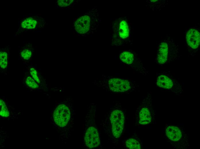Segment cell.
<instances>
[{
    "instance_id": "obj_1",
    "label": "cell",
    "mask_w": 200,
    "mask_h": 149,
    "mask_svg": "<svg viewBox=\"0 0 200 149\" xmlns=\"http://www.w3.org/2000/svg\"><path fill=\"white\" fill-rule=\"evenodd\" d=\"M164 38L157 45L154 59L155 62L161 66L179 60L180 57L178 44L168 35Z\"/></svg>"
},
{
    "instance_id": "obj_2",
    "label": "cell",
    "mask_w": 200,
    "mask_h": 149,
    "mask_svg": "<svg viewBox=\"0 0 200 149\" xmlns=\"http://www.w3.org/2000/svg\"><path fill=\"white\" fill-rule=\"evenodd\" d=\"M163 136L167 142L175 149L190 148L188 134L183 126L167 124L163 130Z\"/></svg>"
},
{
    "instance_id": "obj_3",
    "label": "cell",
    "mask_w": 200,
    "mask_h": 149,
    "mask_svg": "<svg viewBox=\"0 0 200 149\" xmlns=\"http://www.w3.org/2000/svg\"><path fill=\"white\" fill-rule=\"evenodd\" d=\"M113 44L120 46L129 42L131 27L128 21L123 17L115 19L112 26Z\"/></svg>"
},
{
    "instance_id": "obj_4",
    "label": "cell",
    "mask_w": 200,
    "mask_h": 149,
    "mask_svg": "<svg viewBox=\"0 0 200 149\" xmlns=\"http://www.w3.org/2000/svg\"><path fill=\"white\" fill-rule=\"evenodd\" d=\"M155 84L159 88L166 91H171L179 95L183 91L181 83L168 71L157 72Z\"/></svg>"
},
{
    "instance_id": "obj_5",
    "label": "cell",
    "mask_w": 200,
    "mask_h": 149,
    "mask_svg": "<svg viewBox=\"0 0 200 149\" xmlns=\"http://www.w3.org/2000/svg\"><path fill=\"white\" fill-rule=\"evenodd\" d=\"M103 79L104 85L114 93H129L134 90L137 86L136 81L131 79L110 76L105 77Z\"/></svg>"
},
{
    "instance_id": "obj_6",
    "label": "cell",
    "mask_w": 200,
    "mask_h": 149,
    "mask_svg": "<svg viewBox=\"0 0 200 149\" xmlns=\"http://www.w3.org/2000/svg\"><path fill=\"white\" fill-rule=\"evenodd\" d=\"M152 103L151 95L148 93L136 110V120L139 125H148L155 120L156 113L153 109Z\"/></svg>"
},
{
    "instance_id": "obj_7",
    "label": "cell",
    "mask_w": 200,
    "mask_h": 149,
    "mask_svg": "<svg viewBox=\"0 0 200 149\" xmlns=\"http://www.w3.org/2000/svg\"><path fill=\"white\" fill-rule=\"evenodd\" d=\"M120 60L127 66L142 75L146 76L149 71L144 67L138 55L130 49L124 50L119 54Z\"/></svg>"
},
{
    "instance_id": "obj_8",
    "label": "cell",
    "mask_w": 200,
    "mask_h": 149,
    "mask_svg": "<svg viewBox=\"0 0 200 149\" xmlns=\"http://www.w3.org/2000/svg\"><path fill=\"white\" fill-rule=\"evenodd\" d=\"M112 132L116 138L120 136L123 132L124 123V114L122 110L115 109L111 113L110 117Z\"/></svg>"
},
{
    "instance_id": "obj_9",
    "label": "cell",
    "mask_w": 200,
    "mask_h": 149,
    "mask_svg": "<svg viewBox=\"0 0 200 149\" xmlns=\"http://www.w3.org/2000/svg\"><path fill=\"white\" fill-rule=\"evenodd\" d=\"M200 29L196 26L189 28L186 34V42L190 52L195 53L198 50L200 42Z\"/></svg>"
},
{
    "instance_id": "obj_10",
    "label": "cell",
    "mask_w": 200,
    "mask_h": 149,
    "mask_svg": "<svg viewBox=\"0 0 200 149\" xmlns=\"http://www.w3.org/2000/svg\"><path fill=\"white\" fill-rule=\"evenodd\" d=\"M70 117V109L64 104L59 105L53 113V118L55 123L60 127H64L67 125Z\"/></svg>"
},
{
    "instance_id": "obj_11",
    "label": "cell",
    "mask_w": 200,
    "mask_h": 149,
    "mask_svg": "<svg viewBox=\"0 0 200 149\" xmlns=\"http://www.w3.org/2000/svg\"><path fill=\"white\" fill-rule=\"evenodd\" d=\"M41 17L38 15L28 17L22 19L20 26L22 28L26 30H33L41 28L43 24Z\"/></svg>"
},
{
    "instance_id": "obj_12",
    "label": "cell",
    "mask_w": 200,
    "mask_h": 149,
    "mask_svg": "<svg viewBox=\"0 0 200 149\" xmlns=\"http://www.w3.org/2000/svg\"><path fill=\"white\" fill-rule=\"evenodd\" d=\"M84 140L86 146L90 148L99 146L100 141L97 129L93 126L88 128L85 134Z\"/></svg>"
},
{
    "instance_id": "obj_13",
    "label": "cell",
    "mask_w": 200,
    "mask_h": 149,
    "mask_svg": "<svg viewBox=\"0 0 200 149\" xmlns=\"http://www.w3.org/2000/svg\"><path fill=\"white\" fill-rule=\"evenodd\" d=\"M90 24V17L87 15L82 16L78 19L75 22V28L78 33L84 34L89 30Z\"/></svg>"
},
{
    "instance_id": "obj_14",
    "label": "cell",
    "mask_w": 200,
    "mask_h": 149,
    "mask_svg": "<svg viewBox=\"0 0 200 149\" xmlns=\"http://www.w3.org/2000/svg\"><path fill=\"white\" fill-rule=\"evenodd\" d=\"M9 50L8 47L0 50V67L1 73L6 74L9 64Z\"/></svg>"
},
{
    "instance_id": "obj_15",
    "label": "cell",
    "mask_w": 200,
    "mask_h": 149,
    "mask_svg": "<svg viewBox=\"0 0 200 149\" xmlns=\"http://www.w3.org/2000/svg\"><path fill=\"white\" fill-rule=\"evenodd\" d=\"M23 80L26 86L30 88L35 89L39 87V85L32 78L28 72L24 73Z\"/></svg>"
},
{
    "instance_id": "obj_16",
    "label": "cell",
    "mask_w": 200,
    "mask_h": 149,
    "mask_svg": "<svg viewBox=\"0 0 200 149\" xmlns=\"http://www.w3.org/2000/svg\"><path fill=\"white\" fill-rule=\"evenodd\" d=\"M28 72L32 77L39 85L43 82L44 79L42 76L40 72L36 67L33 66L28 68Z\"/></svg>"
},
{
    "instance_id": "obj_17",
    "label": "cell",
    "mask_w": 200,
    "mask_h": 149,
    "mask_svg": "<svg viewBox=\"0 0 200 149\" xmlns=\"http://www.w3.org/2000/svg\"><path fill=\"white\" fill-rule=\"evenodd\" d=\"M33 50L31 47H26L23 48L20 52L21 58L24 61L29 60L32 56Z\"/></svg>"
},
{
    "instance_id": "obj_18",
    "label": "cell",
    "mask_w": 200,
    "mask_h": 149,
    "mask_svg": "<svg viewBox=\"0 0 200 149\" xmlns=\"http://www.w3.org/2000/svg\"><path fill=\"white\" fill-rule=\"evenodd\" d=\"M126 146L131 149H139L141 148L140 142L136 139L131 138L127 140L125 142Z\"/></svg>"
},
{
    "instance_id": "obj_19",
    "label": "cell",
    "mask_w": 200,
    "mask_h": 149,
    "mask_svg": "<svg viewBox=\"0 0 200 149\" xmlns=\"http://www.w3.org/2000/svg\"><path fill=\"white\" fill-rule=\"evenodd\" d=\"M0 115L4 117H7L9 115V112L5 102L3 99H0Z\"/></svg>"
},
{
    "instance_id": "obj_20",
    "label": "cell",
    "mask_w": 200,
    "mask_h": 149,
    "mask_svg": "<svg viewBox=\"0 0 200 149\" xmlns=\"http://www.w3.org/2000/svg\"><path fill=\"white\" fill-rule=\"evenodd\" d=\"M72 0H59L57 1V5L61 7H65L70 5L73 2Z\"/></svg>"
}]
</instances>
